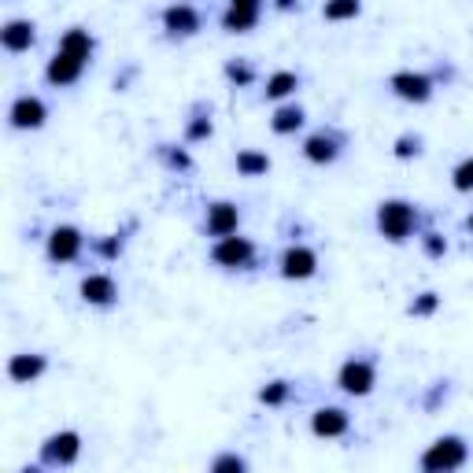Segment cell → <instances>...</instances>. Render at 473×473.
Wrapping results in <instances>:
<instances>
[{"mask_svg":"<svg viewBox=\"0 0 473 473\" xmlns=\"http://www.w3.org/2000/svg\"><path fill=\"white\" fill-rule=\"evenodd\" d=\"M378 230H381L385 240L403 244L418 230V208L410 200H385L378 208Z\"/></svg>","mask_w":473,"mask_h":473,"instance_id":"1","label":"cell"},{"mask_svg":"<svg viewBox=\"0 0 473 473\" xmlns=\"http://www.w3.org/2000/svg\"><path fill=\"white\" fill-rule=\"evenodd\" d=\"M469 459V444L462 437H440L425 447L422 455V469L429 473H447V469H462Z\"/></svg>","mask_w":473,"mask_h":473,"instance_id":"2","label":"cell"},{"mask_svg":"<svg viewBox=\"0 0 473 473\" xmlns=\"http://www.w3.org/2000/svg\"><path fill=\"white\" fill-rule=\"evenodd\" d=\"M374 385H378V366L370 359H359V355L347 359L340 366V374H337V388L344 396H370Z\"/></svg>","mask_w":473,"mask_h":473,"instance_id":"3","label":"cell"},{"mask_svg":"<svg viewBox=\"0 0 473 473\" xmlns=\"http://www.w3.org/2000/svg\"><path fill=\"white\" fill-rule=\"evenodd\" d=\"M81 455V433H74V429H59V433L45 437V444H41V466H74Z\"/></svg>","mask_w":473,"mask_h":473,"instance_id":"4","label":"cell"},{"mask_svg":"<svg viewBox=\"0 0 473 473\" xmlns=\"http://www.w3.org/2000/svg\"><path fill=\"white\" fill-rule=\"evenodd\" d=\"M211 259L218 266H225V271H244V266H252L256 263V244L248 237H218L215 240V248H211Z\"/></svg>","mask_w":473,"mask_h":473,"instance_id":"5","label":"cell"},{"mask_svg":"<svg viewBox=\"0 0 473 473\" xmlns=\"http://www.w3.org/2000/svg\"><path fill=\"white\" fill-rule=\"evenodd\" d=\"M388 89H393L400 100H407V104H425L437 86H433V78L422 74V71H396L393 78H388Z\"/></svg>","mask_w":473,"mask_h":473,"instance_id":"6","label":"cell"},{"mask_svg":"<svg viewBox=\"0 0 473 473\" xmlns=\"http://www.w3.org/2000/svg\"><path fill=\"white\" fill-rule=\"evenodd\" d=\"M45 118H49V108H45V100L41 96H15L11 100V111H8V122H11V130H41L45 126Z\"/></svg>","mask_w":473,"mask_h":473,"instance_id":"7","label":"cell"},{"mask_svg":"<svg viewBox=\"0 0 473 473\" xmlns=\"http://www.w3.org/2000/svg\"><path fill=\"white\" fill-rule=\"evenodd\" d=\"M81 244H86V237H81L78 225H56V230L49 233V244H45V256L52 263H74L81 256Z\"/></svg>","mask_w":473,"mask_h":473,"instance_id":"8","label":"cell"},{"mask_svg":"<svg viewBox=\"0 0 473 473\" xmlns=\"http://www.w3.org/2000/svg\"><path fill=\"white\" fill-rule=\"evenodd\" d=\"M259 15H263V0H230V8L222 11V30L248 34V30H256Z\"/></svg>","mask_w":473,"mask_h":473,"instance_id":"9","label":"cell"},{"mask_svg":"<svg viewBox=\"0 0 473 473\" xmlns=\"http://www.w3.org/2000/svg\"><path fill=\"white\" fill-rule=\"evenodd\" d=\"M81 71H86V59L56 49V56L49 59V67H45V81H49V86H56V89H67V86H74V81L81 78Z\"/></svg>","mask_w":473,"mask_h":473,"instance_id":"10","label":"cell"},{"mask_svg":"<svg viewBox=\"0 0 473 473\" xmlns=\"http://www.w3.org/2000/svg\"><path fill=\"white\" fill-rule=\"evenodd\" d=\"M315 271H318V256L307 248V244L285 248V256H281V278L285 281H307V278H315Z\"/></svg>","mask_w":473,"mask_h":473,"instance_id":"11","label":"cell"},{"mask_svg":"<svg viewBox=\"0 0 473 473\" xmlns=\"http://www.w3.org/2000/svg\"><path fill=\"white\" fill-rule=\"evenodd\" d=\"M347 429H352V415H347L344 407H318L311 415V433L315 437L333 440V437H344Z\"/></svg>","mask_w":473,"mask_h":473,"instance_id":"12","label":"cell"},{"mask_svg":"<svg viewBox=\"0 0 473 473\" xmlns=\"http://www.w3.org/2000/svg\"><path fill=\"white\" fill-rule=\"evenodd\" d=\"M78 293H81V300H86L89 307H111V303H118V285H115L111 274H89V278H81Z\"/></svg>","mask_w":473,"mask_h":473,"instance_id":"13","label":"cell"},{"mask_svg":"<svg viewBox=\"0 0 473 473\" xmlns=\"http://www.w3.org/2000/svg\"><path fill=\"white\" fill-rule=\"evenodd\" d=\"M37 41V27L30 23V19H8L4 30H0V45H4V52L19 56V52H30Z\"/></svg>","mask_w":473,"mask_h":473,"instance_id":"14","label":"cell"},{"mask_svg":"<svg viewBox=\"0 0 473 473\" xmlns=\"http://www.w3.org/2000/svg\"><path fill=\"white\" fill-rule=\"evenodd\" d=\"M340 156V137L337 134H311L303 141V159L315 163V167H329V163H337Z\"/></svg>","mask_w":473,"mask_h":473,"instance_id":"15","label":"cell"},{"mask_svg":"<svg viewBox=\"0 0 473 473\" xmlns=\"http://www.w3.org/2000/svg\"><path fill=\"white\" fill-rule=\"evenodd\" d=\"M203 27V19L193 4H171L163 11V30H171L174 37H193Z\"/></svg>","mask_w":473,"mask_h":473,"instance_id":"16","label":"cell"},{"mask_svg":"<svg viewBox=\"0 0 473 473\" xmlns=\"http://www.w3.org/2000/svg\"><path fill=\"white\" fill-rule=\"evenodd\" d=\"M45 370H49V359L41 355V352H19L8 362V378L15 385H34L41 374H45Z\"/></svg>","mask_w":473,"mask_h":473,"instance_id":"17","label":"cell"},{"mask_svg":"<svg viewBox=\"0 0 473 473\" xmlns=\"http://www.w3.org/2000/svg\"><path fill=\"white\" fill-rule=\"evenodd\" d=\"M237 225H240L237 203L215 200L211 208H208V233H211V237H230V233H237Z\"/></svg>","mask_w":473,"mask_h":473,"instance_id":"18","label":"cell"},{"mask_svg":"<svg viewBox=\"0 0 473 473\" xmlns=\"http://www.w3.org/2000/svg\"><path fill=\"white\" fill-rule=\"evenodd\" d=\"M233 163H237V174L240 178H263V174H271V156L259 152V149H240Z\"/></svg>","mask_w":473,"mask_h":473,"instance_id":"19","label":"cell"},{"mask_svg":"<svg viewBox=\"0 0 473 473\" xmlns=\"http://www.w3.org/2000/svg\"><path fill=\"white\" fill-rule=\"evenodd\" d=\"M307 122V111L300 108V104H281L278 111H274V118H271V130L278 134V137H289V134H296L300 126Z\"/></svg>","mask_w":473,"mask_h":473,"instance_id":"20","label":"cell"},{"mask_svg":"<svg viewBox=\"0 0 473 473\" xmlns=\"http://www.w3.org/2000/svg\"><path fill=\"white\" fill-rule=\"evenodd\" d=\"M59 49L71 52V56H78V59H86V64H89V56H93V49H96V41H93V34H89V30L71 27L64 37H59Z\"/></svg>","mask_w":473,"mask_h":473,"instance_id":"21","label":"cell"},{"mask_svg":"<svg viewBox=\"0 0 473 473\" xmlns=\"http://www.w3.org/2000/svg\"><path fill=\"white\" fill-rule=\"evenodd\" d=\"M296 89H300V74L296 71H278V74L266 78L263 96L266 100H285V96H293Z\"/></svg>","mask_w":473,"mask_h":473,"instance_id":"22","label":"cell"},{"mask_svg":"<svg viewBox=\"0 0 473 473\" xmlns=\"http://www.w3.org/2000/svg\"><path fill=\"white\" fill-rule=\"evenodd\" d=\"M362 0H325L322 4V19L329 23H347V19H359Z\"/></svg>","mask_w":473,"mask_h":473,"instance_id":"23","label":"cell"},{"mask_svg":"<svg viewBox=\"0 0 473 473\" xmlns=\"http://www.w3.org/2000/svg\"><path fill=\"white\" fill-rule=\"evenodd\" d=\"M289 396H293V385L289 381H271V385L259 388V403H266V407H281Z\"/></svg>","mask_w":473,"mask_h":473,"instance_id":"24","label":"cell"},{"mask_svg":"<svg viewBox=\"0 0 473 473\" xmlns=\"http://www.w3.org/2000/svg\"><path fill=\"white\" fill-rule=\"evenodd\" d=\"M451 185L455 193H473V156H466L455 171H451Z\"/></svg>","mask_w":473,"mask_h":473,"instance_id":"25","label":"cell"},{"mask_svg":"<svg viewBox=\"0 0 473 473\" xmlns=\"http://www.w3.org/2000/svg\"><path fill=\"white\" fill-rule=\"evenodd\" d=\"M225 78H230L233 86H252L256 71H252V64H244V59H230V64H225Z\"/></svg>","mask_w":473,"mask_h":473,"instance_id":"26","label":"cell"},{"mask_svg":"<svg viewBox=\"0 0 473 473\" xmlns=\"http://www.w3.org/2000/svg\"><path fill=\"white\" fill-rule=\"evenodd\" d=\"M393 156H396V159H415V156H422V137H418V134H403L396 145H393Z\"/></svg>","mask_w":473,"mask_h":473,"instance_id":"27","label":"cell"},{"mask_svg":"<svg viewBox=\"0 0 473 473\" xmlns=\"http://www.w3.org/2000/svg\"><path fill=\"white\" fill-rule=\"evenodd\" d=\"M211 469L215 473H244V469H248V459H240V455H233V451H225V455L211 459Z\"/></svg>","mask_w":473,"mask_h":473,"instance_id":"28","label":"cell"},{"mask_svg":"<svg viewBox=\"0 0 473 473\" xmlns=\"http://www.w3.org/2000/svg\"><path fill=\"white\" fill-rule=\"evenodd\" d=\"M211 118L208 115H196L193 122H189V126H185V141H208L211 137Z\"/></svg>","mask_w":473,"mask_h":473,"instance_id":"29","label":"cell"},{"mask_svg":"<svg viewBox=\"0 0 473 473\" xmlns=\"http://www.w3.org/2000/svg\"><path fill=\"white\" fill-rule=\"evenodd\" d=\"M437 307H440V296L437 293H422L415 303H410V315H415V318H429Z\"/></svg>","mask_w":473,"mask_h":473,"instance_id":"30","label":"cell"},{"mask_svg":"<svg viewBox=\"0 0 473 473\" xmlns=\"http://www.w3.org/2000/svg\"><path fill=\"white\" fill-rule=\"evenodd\" d=\"M422 244H425V252L433 256V259H444V252H447V240H444L440 233H425Z\"/></svg>","mask_w":473,"mask_h":473,"instance_id":"31","label":"cell"},{"mask_svg":"<svg viewBox=\"0 0 473 473\" xmlns=\"http://www.w3.org/2000/svg\"><path fill=\"white\" fill-rule=\"evenodd\" d=\"M167 163H171V167H178V171H189V167H193L189 156H185L181 149H178V152H167Z\"/></svg>","mask_w":473,"mask_h":473,"instance_id":"32","label":"cell"},{"mask_svg":"<svg viewBox=\"0 0 473 473\" xmlns=\"http://www.w3.org/2000/svg\"><path fill=\"white\" fill-rule=\"evenodd\" d=\"M289 8H296V0H278V11H289Z\"/></svg>","mask_w":473,"mask_h":473,"instance_id":"33","label":"cell"},{"mask_svg":"<svg viewBox=\"0 0 473 473\" xmlns=\"http://www.w3.org/2000/svg\"><path fill=\"white\" fill-rule=\"evenodd\" d=\"M466 230H469V233H473V211H469V218H466Z\"/></svg>","mask_w":473,"mask_h":473,"instance_id":"34","label":"cell"}]
</instances>
